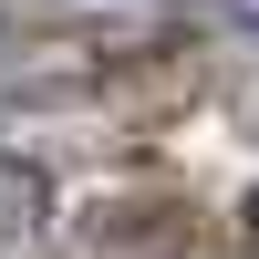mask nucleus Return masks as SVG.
Here are the masks:
<instances>
[{
  "instance_id": "1",
  "label": "nucleus",
  "mask_w": 259,
  "mask_h": 259,
  "mask_svg": "<svg viewBox=\"0 0 259 259\" xmlns=\"http://www.w3.org/2000/svg\"><path fill=\"white\" fill-rule=\"evenodd\" d=\"M41 218H52V187H41L21 156H0V249H31Z\"/></svg>"
},
{
  "instance_id": "2",
  "label": "nucleus",
  "mask_w": 259,
  "mask_h": 259,
  "mask_svg": "<svg viewBox=\"0 0 259 259\" xmlns=\"http://www.w3.org/2000/svg\"><path fill=\"white\" fill-rule=\"evenodd\" d=\"M249 228H259V197H249Z\"/></svg>"
}]
</instances>
